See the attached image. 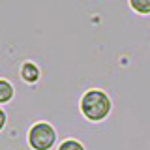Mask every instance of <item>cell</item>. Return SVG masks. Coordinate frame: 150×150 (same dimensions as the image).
I'll list each match as a JSON object with an SVG mask.
<instances>
[{
    "label": "cell",
    "instance_id": "4",
    "mask_svg": "<svg viewBox=\"0 0 150 150\" xmlns=\"http://www.w3.org/2000/svg\"><path fill=\"white\" fill-rule=\"evenodd\" d=\"M13 96H15V90H13L11 83L8 79H0V103L6 105L8 101H11Z\"/></svg>",
    "mask_w": 150,
    "mask_h": 150
},
{
    "label": "cell",
    "instance_id": "1",
    "mask_svg": "<svg viewBox=\"0 0 150 150\" xmlns=\"http://www.w3.org/2000/svg\"><path fill=\"white\" fill-rule=\"evenodd\" d=\"M79 107H81V112L86 120L101 122L109 116L112 103H111V98L107 96V92L100 90V88H90V90L83 94Z\"/></svg>",
    "mask_w": 150,
    "mask_h": 150
},
{
    "label": "cell",
    "instance_id": "5",
    "mask_svg": "<svg viewBox=\"0 0 150 150\" xmlns=\"http://www.w3.org/2000/svg\"><path fill=\"white\" fill-rule=\"evenodd\" d=\"M129 8L139 15H150V0H128Z\"/></svg>",
    "mask_w": 150,
    "mask_h": 150
},
{
    "label": "cell",
    "instance_id": "7",
    "mask_svg": "<svg viewBox=\"0 0 150 150\" xmlns=\"http://www.w3.org/2000/svg\"><path fill=\"white\" fill-rule=\"evenodd\" d=\"M4 126H6V111L0 109V129H4Z\"/></svg>",
    "mask_w": 150,
    "mask_h": 150
},
{
    "label": "cell",
    "instance_id": "6",
    "mask_svg": "<svg viewBox=\"0 0 150 150\" xmlns=\"http://www.w3.org/2000/svg\"><path fill=\"white\" fill-rule=\"evenodd\" d=\"M58 150H86L84 144L77 139H66L58 144Z\"/></svg>",
    "mask_w": 150,
    "mask_h": 150
},
{
    "label": "cell",
    "instance_id": "2",
    "mask_svg": "<svg viewBox=\"0 0 150 150\" xmlns=\"http://www.w3.org/2000/svg\"><path fill=\"white\" fill-rule=\"evenodd\" d=\"M26 141L32 150H51L56 144V129L49 122H36L28 129Z\"/></svg>",
    "mask_w": 150,
    "mask_h": 150
},
{
    "label": "cell",
    "instance_id": "3",
    "mask_svg": "<svg viewBox=\"0 0 150 150\" xmlns=\"http://www.w3.org/2000/svg\"><path fill=\"white\" fill-rule=\"evenodd\" d=\"M19 75H21V79H23L26 84H36L38 81H40V77H41V71H40V68H38L34 62L26 60V62L21 64Z\"/></svg>",
    "mask_w": 150,
    "mask_h": 150
}]
</instances>
